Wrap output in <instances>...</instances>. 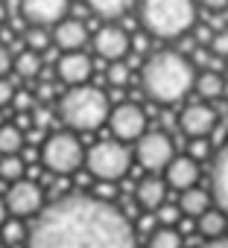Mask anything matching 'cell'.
I'll use <instances>...</instances> for the list:
<instances>
[{"label": "cell", "instance_id": "obj_24", "mask_svg": "<svg viewBox=\"0 0 228 248\" xmlns=\"http://www.w3.org/2000/svg\"><path fill=\"white\" fill-rule=\"evenodd\" d=\"M181 245H184V236L176 228H158L149 233V248H181Z\"/></svg>", "mask_w": 228, "mask_h": 248}, {"label": "cell", "instance_id": "obj_37", "mask_svg": "<svg viewBox=\"0 0 228 248\" xmlns=\"http://www.w3.org/2000/svg\"><path fill=\"white\" fill-rule=\"evenodd\" d=\"M193 35H196V41H199V44H205V41L211 44L216 32H211V27H196V30H193Z\"/></svg>", "mask_w": 228, "mask_h": 248}, {"label": "cell", "instance_id": "obj_15", "mask_svg": "<svg viewBox=\"0 0 228 248\" xmlns=\"http://www.w3.org/2000/svg\"><path fill=\"white\" fill-rule=\"evenodd\" d=\"M91 59L85 56V53H65L62 59H59V79L62 82H67L70 88H79V85H85L88 79H91Z\"/></svg>", "mask_w": 228, "mask_h": 248}, {"label": "cell", "instance_id": "obj_42", "mask_svg": "<svg viewBox=\"0 0 228 248\" xmlns=\"http://www.w3.org/2000/svg\"><path fill=\"white\" fill-rule=\"evenodd\" d=\"M0 248H6V245H0Z\"/></svg>", "mask_w": 228, "mask_h": 248}, {"label": "cell", "instance_id": "obj_14", "mask_svg": "<svg viewBox=\"0 0 228 248\" xmlns=\"http://www.w3.org/2000/svg\"><path fill=\"white\" fill-rule=\"evenodd\" d=\"M211 196H213L216 207L228 216V140L219 146L213 167H211Z\"/></svg>", "mask_w": 228, "mask_h": 248}, {"label": "cell", "instance_id": "obj_8", "mask_svg": "<svg viewBox=\"0 0 228 248\" xmlns=\"http://www.w3.org/2000/svg\"><path fill=\"white\" fill-rule=\"evenodd\" d=\"M135 158H138V164L144 167V170H152V172H158V170H167L170 164H173V140H170V135H164V132H147L141 140H138V146H135Z\"/></svg>", "mask_w": 228, "mask_h": 248}, {"label": "cell", "instance_id": "obj_1", "mask_svg": "<svg viewBox=\"0 0 228 248\" xmlns=\"http://www.w3.org/2000/svg\"><path fill=\"white\" fill-rule=\"evenodd\" d=\"M27 248H138V239L117 204L94 193H67L35 216Z\"/></svg>", "mask_w": 228, "mask_h": 248}, {"label": "cell", "instance_id": "obj_28", "mask_svg": "<svg viewBox=\"0 0 228 248\" xmlns=\"http://www.w3.org/2000/svg\"><path fill=\"white\" fill-rule=\"evenodd\" d=\"M181 207L179 204H161L158 210H155V219H158V228H176L179 222H181Z\"/></svg>", "mask_w": 228, "mask_h": 248}, {"label": "cell", "instance_id": "obj_36", "mask_svg": "<svg viewBox=\"0 0 228 248\" xmlns=\"http://www.w3.org/2000/svg\"><path fill=\"white\" fill-rule=\"evenodd\" d=\"M205 155H208V138L193 140V143H190V158H196V161H199V158H205Z\"/></svg>", "mask_w": 228, "mask_h": 248}, {"label": "cell", "instance_id": "obj_27", "mask_svg": "<svg viewBox=\"0 0 228 248\" xmlns=\"http://www.w3.org/2000/svg\"><path fill=\"white\" fill-rule=\"evenodd\" d=\"M24 38H27V50H35V53H44L50 47V41H53V35L44 27H30L24 32Z\"/></svg>", "mask_w": 228, "mask_h": 248}, {"label": "cell", "instance_id": "obj_40", "mask_svg": "<svg viewBox=\"0 0 228 248\" xmlns=\"http://www.w3.org/2000/svg\"><path fill=\"white\" fill-rule=\"evenodd\" d=\"M6 210H9V207H6V199H0V228L6 225Z\"/></svg>", "mask_w": 228, "mask_h": 248}, {"label": "cell", "instance_id": "obj_3", "mask_svg": "<svg viewBox=\"0 0 228 248\" xmlns=\"http://www.w3.org/2000/svg\"><path fill=\"white\" fill-rule=\"evenodd\" d=\"M141 24L155 38H181L196 30V0H144Z\"/></svg>", "mask_w": 228, "mask_h": 248}, {"label": "cell", "instance_id": "obj_41", "mask_svg": "<svg viewBox=\"0 0 228 248\" xmlns=\"http://www.w3.org/2000/svg\"><path fill=\"white\" fill-rule=\"evenodd\" d=\"M6 21V3H0V24Z\"/></svg>", "mask_w": 228, "mask_h": 248}, {"label": "cell", "instance_id": "obj_16", "mask_svg": "<svg viewBox=\"0 0 228 248\" xmlns=\"http://www.w3.org/2000/svg\"><path fill=\"white\" fill-rule=\"evenodd\" d=\"M53 38H56V44H59L62 50L76 53V50H82L85 41H88V27H85V21H79V18H65L62 24H56Z\"/></svg>", "mask_w": 228, "mask_h": 248}, {"label": "cell", "instance_id": "obj_4", "mask_svg": "<svg viewBox=\"0 0 228 248\" xmlns=\"http://www.w3.org/2000/svg\"><path fill=\"white\" fill-rule=\"evenodd\" d=\"M59 117L73 132H94L102 123H108L111 105H108V96L99 88L79 85V88L65 91V96L59 99Z\"/></svg>", "mask_w": 228, "mask_h": 248}, {"label": "cell", "instance_id": "obj_2", "mask_svg": "<svg viewBox=\"0 0 228 248\" xmlns=\"http://www.w3.org/2000/svg\"><path fill=\"white\" fill-rule=\"evenodd\" d=\"M196 67L179 50H158L144 62L141 88L158 105H173L196 88Z\"/></svg>", "mask_w": 228, "mask_h": 248}, {"label": "cell", "instance_id": "obj_9", "mask_svg": "<svg viewBox=\"0 0 228 248\" xmlns=\"http://www.w3.org/2000/svg\"><path fill=\"white\" fill-rule=\"evenodd\" d=\"M6 207L15 216H35V213H41L44 210V193H41L38 181H33V178L15 181L9 187V193H6Z\"/></svg>", "mask_w": 228, "mask_h": 248}, {"label": "cell", "instance_id": "obj_34", "mask_svg": "<svg viewBox=\"0 0 228 248\" xmlns=\"http://www.w3.org/2000/svg\"><path fill=\"white\" fill-rule=\"evenodd\" d=\"M15 88H12V82H6V79H0V108L3 105H12V99H15Z\"/></svg>", "mask_w": 228, "mask_h": 248}, {"label": "cell", "instance_id": "obj_35", "mask_svg": "<svg viewBox=\"0 0 228 248\" xmlns=\"http://www.w3.org/2000/svg\"><path fill=\"white\" fill-rule=\"evenodd\" d=\"M35 99H38V102H41V105H47V102H50V99H53V85H50V82H47V79H44V82H41V85H38V91H35Z\"/></svg>", "mask_w": 228, "mask_h": 248}, {"label": "cell", "instance_id": "obj_26", "mask_svg": "<svg viewBox=\"0 0 228 248\" xmlns=\"http://www.w3.org/2000/svg\"><path fill=\"white\" fill-rule=\"evenodd\" d=\"M129 76H132V70H129L126 62H111L108 70H105L108 85H111V88H117V91H123V88L129 85Z\"/></svg>", "mask_w": 228, "mask_h": 248}, {"label": "cell", "instance_id": "obj_18", "mask_svg": "<svg viewBox=\"0 0 228 248\" xmlns=\"http://www.w3.org/2000/svg\"><path fill=\"white\" fill-rule=\"evenodd\" d=\"M211 202H213V196L208 193V190H202V187H190V190H184L181 193V199H179V207H181V213L184 216H205L208 210H211Z\"/></svg>", "mask_w": 228, "mask_h": 248}, {"label": "cell", "instance_id": "obj_22", "mask_svg": "<svg viewBox=\"0 0 228 248\" xmlns=\"http://www.w3.org/2000/svg\"><path fill=\"white\" fill-rule=\"evenodd\" d=\"M24 146V132L18 126H9V123H3L0 126V158L6 155H18Z\"/></svg>", "mask_w": 228, "mask_h": 248}, {"label": "cell", "instance_id": "obj_11", "mask_svg": "<svg viewBox=\"0 0 228 248\" xmlns=\"http://www.w3.org/2000/svg\"><path fill=\"white\" fill-rule=\"evenodd\" d=\"M21 15L30 27H56L67 18V0H21Z\"/></svg>", "mask_w": 228, "mask_h": 248}, {"label": "cell", "instance_id": "obj_12", "mask_svg": "<svg viewBox=\"0 0 228 248\" xmlns=\"http://www.w3.org/2000/svg\"><path fill=\"white\" fill-rule=\"evenodd\" d=\"M94 50H97L99 59H105L108 64H111V62H123V59L129 56V50H132V38H129L126 30L108 24V27H102V30L94 35Z\"/></svg>", "mask_w": 228, "mask_h": 248}, {"label": "cell", "instance_id": "obj_39", "mask_svg": "<svg viewBox=\"0 0 228 248\" xmlns=\"http://www.w3.org/2000/svg\"><path fill=\"white\" fill-rule=\"evenodd\" d=\"M202 248H228V236H222V239H211V242H205Z\"/></svg>", "mask_w": 228, "mask_h": 248}, {"label": "cell", "instance_id": "obj_17", "mask_svg": "<svg viewBox=\"0 0 228 248\" xmlns=\"http://www.w3.org/2000/svg\"><path fill=\"white\" fill-rule=\"evenodd\" d=\"M164 196H167V181L161 178H141L135 187V202L144 210H158L161 204H167Z\"/></svg>", "mask_w": 228, "mask_h": 248}, {"label": "cell", "instance_id": "obj_7", "mask_svg": "<svg viewBox=\"0 0 228 248\" xmlns=\"http://www.w3.org/2000/svg\"><path fill=\"white\" fill-rule=\"evenodd\" d=\"M108 129L114 135V140H141L147 135V114L141 105L135 102H123L117 108H111V117H108Z\"/></svg>", "mask_w": 228, "mask_h": 248}, {"label": "cell", "instance_id": "obj_19", "mask_svg": "<svg viewBox=\"0 0 228 248\" xmlns=\"http://www.w3.org/2000/svg\"><path fill=\"white\" fill-rule=\"evenodd\" d=\"M225 228H228V216L219 210V207H211L205 216H199L196 222V231L211 242V239H222L225 236Z\"/></svg>", "mask_w": 228, "mask_h": 248}, {"label": "cell", "instance_id": "obj_23", "mask_svg": "<svg viewBox=\"0 0 228 248\" xmlns=\"http://www.w3.org/2000/svg\"><path fill=\"white\" fill-rule=\"evenodd\" d=\"M15 73H18L21 79L38 76V73H41V53H35V50H21V53L15 56Z\"/></svg>", "mask_w": 228, "mask_h": 248}, {"label": "cell", "instance_id": "obj_5", "mask_svg": "<svg viewBox=\"0 0 228 248\" xmlns=\"http://www.w3.org/2000/svg\"><path fill=\"white\" fill-rule=\"evenodd\" d=\"M85 167H88V172L97 181L114 184V181H120L129 172L132 155H129V149L120 140H99V143H94L85 152Z\"/></svg>", "mask_w": 228, "mask_h": 248}, {"label": "cell", "instance_id": "obj_10", "mask_svg": "<svg viewBox=\"0 0 228 248\" xmlns=\"http://www.w3.org/2000/svg\"><path fill=\"white\" fill-rule=\"evenodd\" d=\"M179 129H181L190 140L208 138V135L216 129V111H213L208 102H190V105H184V111L179 114Z\"/></svg>", "mask_w": 228, "mask_h": 248}, {"label": "cell", "instance_id": "obj_32", "mask_svg": "<svg viewBox=\"0 0 228 248\" xmlns=\"http://www.w3.org/2000/svg\"><path fill=\"white\" fill-rule=\"evenodd\" d=\"M9 70H15V56H12V50L0 41V79H3Z\"/></svg>", "mask_w": 228, "mask_h": 248}, {"label": "cell", "instance_id": "obj_21", "mask_svg": "<svg viewBox=\"0 0 228 248\" xmlns=\"http://www.w3.org/2000/svg\"><path fill=\"white\" fill-rule=\"evenodd\" d=\"M85 3L91 6V12H97L99 18H120V15H126L129 9H132V3L135 0H85Z\"/></svg>", "mask_w": 228, "mask_h": 248}, {"label": "cell", "instance_id": "obj_25", "mask_svg": "<svg viewBox=\"0 0 228 248\" xmlns=\"http://www.w3.org/2000/svg\"><path fill=\"white\" fill-rule=\"evenodd\" d=\"M24 161L18 158V155H6V158H0V181H9V184H15V181H21L24 178Z\"/></svg>", "mask_w": 228, "mask_h": 248}, {"label": "cell", "instance_id": "obj_43", "mask_svg": "<svg viewBox=\"0 0 228 248\" xmlns=\"http://www.w3.org/2000/svg\"><path fill=\"white\" fill-rule=\"evenodd\" d=\"M225 64H228V59H225Z\"/></svg>", "mask_w": 228, "mask_h": 248}, {"label": "cell", "instance_id": "obj_33", "mask_svg": "<svg viewBox=\"0 0 228 248\" xmlns=\"http://www.w3.org/2000/svg\"><path fill=\"white\" fill-rule=\"evenodd\" d=\"M50 120H53V114H50V108H47V105H41V108H35V111H33V123H35L38 129H47V126H50Z\"/></svg>", "mask_w": 228, "mask_h": 248}, {"label": "cell", "instance_id": "obj_29", "mask_svg": "<svg viewBox=\"0 0 228 248\" xmlns=\"http://www.w3.org/2000/svg\"><path fill=\"white\" fill-rule=\"evenodd\" d=\"M0 231H3V239L6 242H21V239H30V233H27V228L15 219V222H6L3 228H0Z\"/></svg>", "mask_w": 228, "mask_h": 248}, {"label": "cell", "instance_id": "obj_13", "mask_svg": "<svg viewBox=\"0 0 228 248\" xmlns=\"http://www.w3.org/2000/svg\"><path fill=\"white\" fill-rule=\"evenodd\" d=\"M164 181H167V187H176L181 193L196 187V181H199V161L190 158V155L173 158V164L164 170Z\"/></svg>", "mask_w": 228, "mask_h": 248}, {"label": "cell", "instance_id": "obj_30", "mask_svg": "<svg viewBox=\"0 0 228 248\" xmlns=\"http://www.w3.org/2000/svg\"><path fill=\"white\" fill-rule=\"evenodd\" d=\"M33 93L30 91H18L15 93V99H12V108H15V114H33Z\"/></svg>", "mask_w": 228, "mask_h": 248}, {"label": "cell", "instance_id": "obj_20", "mask_svg": "<svg viewBox=\"0 0 228 248\" xmlns=\"http://www.w3.org/2000/svg\"><path fill=\"white\" fill-rule=\"evenodd\" d=\"M225 79H222V73H216V70H202L199 76H196V93L202 96V99H216V96H222L225 93Z\"/></svg>", "mask_w": 228, "mask_h": 248}, {"label": "cell", "instance_id": "obj_38", "mask_svg": "<svg viewBox=\"0 0 228 248\" xmlns=\"http://www.w3.org/2000/svg\"><path fill=\"white\" fill-rule=\"evenodd\" d=\"M196 3H202V6L211 9V12H222V9L228 6V0H196Z\"/></svg>", "mask_w": 228, "mask_h": 248}, {"label": "cell", "instance_id": "obj_31", "mask_svg": "<svg viewBox=\"0 0 228 248\" xmlns=\"http://www.w3.org/2000/svg\"><path fill=\"white\" fill-rule=\"evenodd\" d=\"M211 53L216 59H228V30H219L211 41Z\"/></svg>", "mask_w": 228, "mask_h": 248}, {"label": "cell", "instance_id": "obj_6", "mask_svg": "<svg viewBox=\"0 0 228 248\" xmlns=\"http://www.w3.org/2000/svg\"><path fill=\"white\" fill-rule=\"evenodd\" d=\"M41 164L53 175H70L85 164V149L73 132H59L50 135L41 146Z\"/></svg>", "mask_w": 228, "mask_h": 248}]
</instances>
